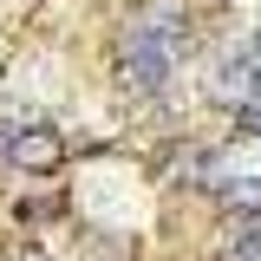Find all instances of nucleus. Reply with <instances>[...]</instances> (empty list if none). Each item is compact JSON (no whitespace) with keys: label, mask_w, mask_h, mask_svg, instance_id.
Returning a JSON list of instances; mask_svg holds the SVG:
<instances>
[{"label":"nucleus","mask_w":261,"mask_h":261,"mask_svg":"<svg viewBox=\"0 0 261 261\" xmlns=\"http://www.w3.org/2000/svg\"><path fill=\"white\" fill-rule=\"evenodd\" d=\"M209 190L222 196V202H235V209H261V118L248 130H235L222 150H216Z\"/></svg>","instance_id":"obj_2"},{"label":"nucleus","mask_w":261,"mask_h":261,"mask_svg":"<svg viewBox=\"0 0 261 261\" xmlns=\"http://www.w3.org/2000/svg\"><path fill=\"white\" fill-rule=\"evenodd\" d=\"M235 261H261V216L248 222V235L235 242Z\"/></svg>","instance_id":"obj_3"},{"label":"nucleus","mask_w":261,"mask_h":261,"mask_svg":"<svg viewBox=\"0 0 261 261\" xmlns=\"http://www.w3.org/2000/svg\"><path fill=\"white\" fill-rule=\"evenodd\" d=\"M255 92H261V59H255Z\"/></svg>","instance_id":"obj_4"},{"label":"nucleus","mask_w":261,"mask_h":261,"mask_svg":"<svg viewBox=\"0 0 261 261\" xmlns=\"http://www.w3.org/2000/svg\"><path fill=\"white\" fill-rule=\"evenodd\" d=\"M183 53H190V13L176 0H150L124 27V39H118V59H124V72L137 85H157Z\"/></svg>","instance_id":"obj_1"}]
</instances>
